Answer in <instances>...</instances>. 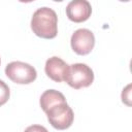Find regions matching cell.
Instances as JSON below:
<instances>
[{
  "mask_svg": "<svg viewBox=\"0 0 132 132\" xmlns=\"http://www.w3.org/2000/svg\"><path fill=\"white\" fill-rule=\"evenodd\" d=\"M69 65L59 57H52L46 60L44 71L46 75L54 81L61 82L65 80Z\"/></svg>",
  "mask_w": 132,
  "mask_h": 132,
  "instance_id": "52a82bcc",
  "label": "cell"
},
{
  "mask_svg": "<svg viewBox=\"0 0 132 132\" xmlns=\"http://www.w3.org/2000/svg\"><path fill=\"white\" fill-rule=\"evenodd\" d=\"M0 63H1V60H0Z\"/></svg>",
  "mask_w": 132,
  "mask_h": 132,
  "instance_id": "30bf717a",
  "label": "cell"
},
{
  "mask_svg": "<svg viewBox=\"0 0 132 132\" xmlns=\"http://www.w3.org/2000/svg\"><path fill=\"white\" fill-rule=\"evenodd\" d=\"M71 47L74 53L80 56L88 55L92 52L95 45V36L89 29H77L71 36L70 39Z\"/></svg>",
  "mask_w": 132,
  "mask_h": 132,
  "instance_id": "5b68a950",
  "label": "cell"
},
{
  "mask_svg": "<svg viewBox=\"0 0 132 132\" xmlns=\"http://www.w3.org/2000/svg\"><path fill=\"white\" fill-rule=\"evenodd\" d=\"M94 80L93 70L84 63H75L69 65L68 72L65 76V80L71 88L78 90L87 88L92 85Z\"/></svg>",
  "mask_w": 132,
  "mask_h": 132,
  "instance_id": "3957f363",
  "label": "cell"
},
{
  "mask_svg": "<svg viewBox=\"0 0 132 132\" xmlns=\"http://www.w3.org/2000/svg\"><path fill=\"white\" fill-rule=\"evenodd\" d=\"M24 132H48V131L43 126H40V125H32V126L27 127Z\"/></svg>",
  "mask_w": 132,
  "mask_h": 132,
  "instance_id": "9c48e42d",
  "label": "cell"
},
{
  "mask_svg": "<svg viewBox=\"0 0 132 132\" xmlns=\"http://www.w3.org/2000/svg\"><path fill=\"white\" fill-rule=\"evenodd\" d=\"M10 96V91L8 86L0 79V106H2L3 104H5Z\"/></svg>",
  "mask_w": 132,
  "mask_h": 132,
  "instance_id": "ba28073f",
  "label": "cell"
},
{
  "mask_svg": "<svg viewBox=\"0 0 132 132\" xmlns=\"http://www.w3.org/2000/svg\"><path fill=\"white\" fill-rule=\"evenodd\" d=\"M6 76L13 82L19 85H28L33 82L37 77L36 69L28 63L13 61L5 67Z\"/></svg>",
  "mask_w": 132,
  "mask_h": 132,
  "instance_id": "277c9868",
  "label": "cell"
},
{
  "mask_svg": "<svg viewBox=\"0 0 132 132\" xmlns=\"http://www.w3.org/2000/svg\"><path fill=\"white\" fill-rule=\"evenodd\" d=\"M47 116L50 124L58 130L68 129L74 120V113L71 107L67 104L66 99L57 101L51 104L44 111Z\"/></svg>",
  "mask_w": 132,
  "mask_h": 132,
  "instance_id": "7a4b0ae2",
  "label": "cell"
},
{
  "mask_svg": "<svg viewBox=\"0 0 132 132\" xmlns=\"http://www.w3.org/2000/svg\"><path fill=\"white\" fill-rule=\"evenodd\" d=\"M31 29L35 35L44 39L55 38L58 34V16L50 7L38 8L32 15Z\"/></svg>",
  "mask_w": 132,
  "mask_h": 132,
  "instance_id": "6da1fadb",
  "label": "cell"
},
{
  "mask_svg": "<svg viewBox=\"0 0 132 132\" xmlns=\"http://www.w3.org/2000/svg\"><path fill=\"white\" fill-rule=\"evenodd\" d=\"M92 13V6L87 0H73L66 6V14L68 19L74 23H82L87 21Z\"/></svg>",
  "mask_w": 132,
  "mask_h": 132,
  "instance_id": "8992f818",
  "label": "cell"
}]
</instances>
